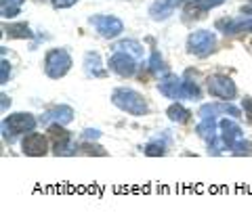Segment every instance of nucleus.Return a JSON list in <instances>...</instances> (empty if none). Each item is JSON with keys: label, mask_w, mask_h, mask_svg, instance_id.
Listing matches in <instances>:
<instances>
[{"label": "nucleus", "mask_w": 252, "mask_h": 220, "mask_svg": "<svg viewBox=\"0 0 252 220\" xmlns=\"http://www.w3.org/2000/svg\"><path fill=\"white\" fill-rule=\"evenodd\" d=\"M189 115H191V113H189L185 107H181L179 103L168 107V117H170L172 122H187V120H189Z\"/></svg>", "instance_id": "obj_14"}, {"label": "nucleus", "mask_w": 252, "mask_h": 220, "mask_svg": "<svg viewBox=\"0 0 252 220\" xmlns=\"http://www.w3.org/2000/svg\"><path fill=\"white\" fill-rule=\"evenodd\" d=\"M149 69H152L154 74H160V72H166V67H164V61L158 53L152 55V61H149Z\"/></svg>", "instance_id": "obj_18"}, {"label": "nucleus", "mask_w": 252, "mask_h": 220, "mask_svg": "<svg viewBox=\"0 0 252 220\" xmlns=\"http://www.w3.org/2000/svg\"><path fill=\"white\" fill-rule=\"evenodd\" d=\"M215 44H217L215 34L208 29H200V31H193V34L189 36L187 51L191 55H198V57H204V55H208L212 49H215Z\"/></svg>", "instance_id": "obj_3"}, {"label": "nucleus", "mask_w": 252, "mask_h": 220, "mask_svg": "<svg viewBox=\"0 0 252 220\" xmlns=\"http://www.w3.org/2000/svg\"><path fill=\"white\" fill-rule=\"evenodd\" d=\"M147 155H164V145H147Z\"/></svg>", "instance_id": "obj_21"}, {"label": "nucleus", "mask_w": 252, "mask_h": 220, "mask_svg": "<svg viewBox=\"0 0 252 220\" xmlns=\"http://www.w3.org/2000/svg\"><path fill=\"white\" fill-rule=\"evenodd\" d=\"M72 115H74L72 107L61 105V107H57V109H53V111L46 113L44 122H46V124H49V122H55V124H67L69 120H72Z\"/></svg>", "instance_id": "obj_12"}, {"label": "nucleus", "mask_w": 252, "mask_h": 220, "mask_svg": "<svg viewBox=\"0 0 252 220\" xmlns=\"http://www.w3.org/2000/svg\"><path fill=\"white\" fill-rule=\"evenodd\" d=\"M72 67V57L67 55V51L63 49H55L46 55V61H44V69L51 78H61L69 72Z\"/></svg>", "instance_id": "obj_2"}, {"label": "nucleus", "mask_w": 252, "mask_h": 220, "mask_svg": "<svg viewBox=\"0 0 252 220\" xmlns=\"http://www.w3.org/2000/svg\"><path fill=\"white\" fill-rule=\"evenodd\" d=\"M242 107H244V115H248V120L252 122V99H244Z\"/></svg>", "instance_id": "obj_24"}, {"label": "nucleus", "mask_w": 252, "mask_h": 220, "mask_svg": "<svg viewBox=\"0 0 252 220\" xmlns=\"http://www.w3.org/2000/svg\"><path fill=\"white\" fill-rule=\"evenodd\" d=\"M114 105H118L126 113H132V115H145L147 113V103L145 99L141 97L139 92L130 90V88H118L114 92Z\"/></svg>", "instance_id": "obj_1"}, {"label": "nucleus", "mask_w": 252, "mask_h": 220, "mask_svg": "<svg viewBox=\"0 0 252 220\" xmlns=\"http://www.w3.org/2000/svg\"><path fill=\"white\" fill-rule=\"evenodd\" d=\"M82 153H89V155H105V151L103 149H101L99 145H91V143H84L82 145Z\"/></svg>", "instance_id": "obj_19"}, {"label": "nucleus", "mask_w": 252, "mask_h": 220, "mask_svg": "<svg viewBox=\"0 0 252 220\" xmlns=\"http://www.w3.org/2000/svg\"><path fill=\"white\" fill-rule=\"evenodd\" d=\"M116 49L118 51H128V55L130 57H143V46H141L139 42H135V40H124V42H120V44H116Z\"/></svg>", "instance_id": "obj_13"}, {"label": "nucleus", "mask_w": 252, "mask_h": 220, "mask_svg": "<svg viewBox=\"0 0 252 220\" xmlns=\"http://www.w3.org/2000/svg\"><path fill=\"white\" fill-rule=\"evenodd\" d=\"M23 0H2V4H13V6H19Z\"/></svg>", "instance_id": "obj_26"}, {"label": "nucleus", "mask_w": 252, "mask_h": 220, "mask_svg": "<svg viewBox=\"0 0 252 220\" xmlns=\"http://www.w3.org/2000/svg\"><path fill=\"white\" fill-rule=\"evenodd\" d=\"M23 153L32 155V157H38V155H44L46 153V138L40 135V132H30V135L23 138Z\"/></svg>", "instance_id": "obj_8"}, {"label": "nucleus", "mask_w": 252, "mask_h": 220, "mask_svg": "<svg viewBox=\"0 0 252 220\" xmlns=\"http://www.w3.org/2000/svg\"><path fill=\"white\" fill-rule=\"evenodd\" d=\"M109 69L112 72H116L118 76H122V78H128L135 74V57H130V55H126V53H116L112 59H109Z\"/></svg>", "instance_id": "obj_7"}, {"label": "nucleus", "mask_w": 252, "mask_h": 220, "mask_svg": "<svg viewBox=\"0 0 252 220\" xmlns=\"http://www.w3.org/2000/svg\"><path fill=\"white\" fill-rule=\"evenodd\" d=\"M19 13V6H13V4H2V17H15Z\"/></svg>", "instance_id": "obj_20"}, {"label": "nucleus", "mask_w": 252, "mask_h": 220, "mask_svg": "<svg viewBox=\"0 0 252 220\" xmlns=\"http://www.w3.org/2000/svg\"><path fill=\"white\" fill-rule=\"evenodd\" d=\"M181 0H156V2L149 6V15L154 19H166L172 15V11L177 9V4Z\"/></svg>", "instance_id": "obj_9"}, {"label": "nucleus", "mask_w": 252, "mask_h": 220, "mask_svg": "<svg viewBox=\"0 0 252 220\" xmlns=\"http://www.w3.org/2000/svg\"><path fill=\"white\" fill-rule=\"evenodd\" d=\"M181 90H183V80L177 76H166L160 82V92L168 99H181Z\"/></svg>", "instance_id": "obj_10"}, {"label": "nucleus", "mask_w": 252, "mask_h": 220, "mask_svg": "<svg viewBox=\"0 0 252 220\" xmlns=\"http://www.w3.org/2000/svg\"><path fill=\"white\" fill-rule=\"evenodd\" d=\"M220 128H223V143L229 149H233V145L238 143L240 137H242L240 126L235 122H231V120H223V122H220Z\"/></svg>", "instance_id": "obj_11"}, {"label": "nucleus", "mask_w": 252, "mask_h": 220, "mask_svg": "<svg viewBox=\"0 0 252 220\" xmlns=\"http://www.w3.org/2000/svg\"><path fill=\"white\" fill-rule=\"evenodd\" d=\"M248 2H250L248 6H242V13L244 15H252V0H248Z\"/></svg>", "instance_id": "obj_25"}, {"label": "nucleus", "mask_w": 252, "mask_h": 220, "mask_svg": "<svg viewBox=\"0 0 252 220\" xmlns=\"http://www.w3.org/2000/svg\"><path fill=\"white\" fill-rule=\"evenodd\" d=\"M208 90L210 94H215L219 99H225V101H231L235 97V84L229 80L227 76H212L208 80Z\"/></svg>", "instance_id": "obj_5"}, {"label": "nucleus", "mask_w": 252, "mask_h": 220, "mask_svg": "<svg viewBox=\"0 0 252 220\" xmlns=\"http://www.w3.org/2000/svg\"><path fill=\"white\" fill-rule=\"evenodd\" d=\"M9 74H11L9 63L2 61V74H0V84H6V80H9Z\"/></svg>", "instance_id": "obj_23"}, {"label": "nucleus", "mask_w": 252, "mask_h": 220, "mask_svg": "<svg viewBox=\"0 0 252 220\" xmlns=\"http://www.w3.org/2000/svg\"><path fill=\"white\" fill-rule=\"evenodd\" d=\"M91 23L97 28L99 34L105 36V38H114V36H118L124 29L122 21L118 17H112V15H97V17L91 19Z\"/></svg>", "instance_id": "obj_4"}, {"label": "nucleus", "mask_w": 252, "mask_h": 220, "mask_svg": "<svg viewBox=\"0 0 252 220\" xmlns=\"http://www.w3.org/2000/svg\"><path fill=\"white\" fill-rule=\"evenodd\" d=\"M4 31L11 38H30L32 36V31H30V28L26 26V23H19V26H6Z\"/></svg>", "instance_id": "obj_16"}, {"label": "nucleus", "mask_w": 252, "mask_h": 220, "mask_svg": "<svg viewBox=\"0 0 252 220\" xmlns=\"http://www.w3.org/2000/svg\"><path fill=\"white\" fill-rule=\"evenodd\" d=\"M86 72L93 74V76H103L105 74L103 69H99V55L97 53L86 55Z\"/></svg>", "instance_id": "obj_15"}, {"label": "nucleus", "mask_w": 252, "mask_h": 220, "mask_svg": "<svg viewBox=\"0 0 252 220\" xmlns=\"http://www.w3.org/2000/svg\"><path fill=\"white\" fill-rule=\"evenodd\" d=\"M76 0H53V6L55 9H69V6H74Z\"/></svg>", "instance_id": "obj_22"}, {"label": "nucleus", "mask_w": 252, "mask_h": 220, "mask_svg": "<svg viewBox=\"0 0 252 220\" xmlns=\"http://www.w3.org/2000/svg\"><path fill=\"white\" fill-rule=\"evenodd\" d=\"M4 128L11 130V135H21V132H32L36 128V117L30 113H15L4 120Z\"/></svg>", "instance_id": "obj_6"}, {"label": "nucleus", "mask_w": 252, "mask_h": 220, "mask_svg": "<svg viewBox=\"0 0 252 220\" xmlns=\"http://www.w3.org/2000/svg\"><path fill=\"white\" fill-rule=\"evenodd\" d=\"M223 2H225V0H193L191 9H195L198 13H204V11H208V9H215V6L223 4Z\"/></svg>", "instance_id": "obj_17"}]
</instances>
